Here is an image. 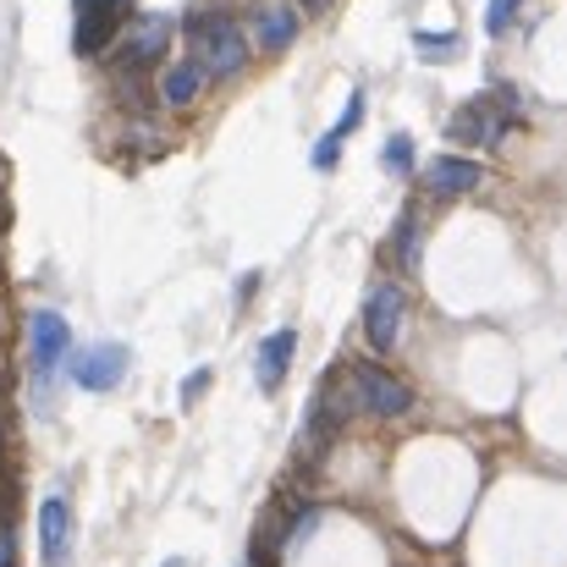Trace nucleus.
Masks as SVG:
<instances>
[{
  "instance_id": "1a4fd4ad",
  "label": "nucleus",
  "mask_w": 567,
  "mask_h": 567,
  "mask_svg": "<svg viewBox=\"0 0 567 567\" xmlns=\"http://www.w3.org/2000/svg\"><path fill=\"white\" fill-rule=\"evenodd\" d=\"M480 161H468V155H435L430 166H424V188L441 193V198H457V193H474L480 188Z\"/></svg>"
},
{
  "instance_id": "0eeeda50",
  "label": "nucleus",
  "mask_w": 567,
  "mask_h": 567,
  "mask_svg": "<svg viewBox=\"0 0 567 567\" xmlns=\"http://www.w3.org/2000/svg\"><path fill=\"white\" fill-rule=\"evenodd\" d=\"M127 348L122 342H94V348H83V353H72V380L83 385V391H111L116 380L127 375Z\"/></svg>"
},
{
  "instance_id": "aec40b11",
  "label": "nucleus",
  "mask_w": 567,
  "mask_h": 567,
  "mask_svg": "<svg viewBox=\"0 0 567 567\" xmlns=\"http://www.w3.org/2000/svg\"><path fill=\"white\" fill-rule=\"evenodd\" d=\"M17 563V535H11V524H0V567Z\"/></svg>"
},
{
  "instance_id": "f257e3e1",
  "label": "nucleus",
  "mask_w": 567,
  "mask_h": 567,
  "mask_svg": "<svg viewBox=\"0 0 567 567\" xmlns=\"http://www.w3.org/2000/svg\"><path fill=\"white\" fill-rule=\"evenodd\" d=\"M193 61H198V72L204 78H237L243 66H248V39H243V28L237 22H226V17H215V22H193Z\"/></svg>"
},
{
  "instance_id": "6e6552de",
  "label": "nucleus",
  "mask_w": 567,
  "mask_h": 567,
  "mask_svg": "<svg viewBox=\"0 0 567 567\" xmlns=\"http://www.w3.org/2000/svg\"><path fill=\"white\" fill-rule=\"evenodd\" d=\"M66 551H72V507L66 496H44L39 502V557L44 567H66Z\"/></svg>"
},
{
  "instance_id": "f8f14e48",
  "label": "nucleus",
  "mask_w": 567,
  "mask_h": 567,
  "mask_svg": "<svg viewBox=\"0 0 567 567\" xmlns=\"http://www.w3.org/2000/svg\"><path fill=\"white\" fill-rule=\"evenodd\" d=\"M254 39H259L265 50H287V44L298 39V11H292V6H265V11L254 17Z\"/></svg>"
},
{
  "instance_id": "9b49d317",
  "label": "nucleus",
  "mask_w": 567,
  "mask_h": 567,
  "mask_svg": "<svg viewBox=\"0 0 567 567\" xmlns=\"http://www.w3.org/2000/svg\"><path fill=\"white\" fill-rule=\"evenodd\" d=\"M198 89H204V72H198V61H177V66H166L161 72V105H172V111H183L198 100Z\"/></svg>"
},
{
  "instance_id": "f3484780",
  "label": "nucleus",
  "mask_w": 567,
  "mask_h": 567,
  "mask_svg": "<svg viewBox=\"0 0 567 567\" xmlns=\"http://www.w3.org/2000/svg\"><path fill=\"white\" fill-rule=\"evenodd\" d=\"M359 122H364V89H353V94H348V105H342V116H337V127H331V138L342 144L348 133H359Z\"/></svg>"
},
{
  "instance_id": "423d86ee",
  "label": "nucleus",
  "mask_w": 567,
  "mask_h": 567,
  "mask_svg": "<svg viewBox=\"0 0 567 567\" xmlns=\"http://www.w3.org/2000/svg\"><path fill=\"white\" fill-rule=\"evenodd\" d=\"M353 385H359V402H364L375 419H396V413L413 408L408 380H396L391 370H380V364H359V370H353Z\"/></svg>"
},
{
  "instance_id": "dca6fc26",
  "label": "nucleus",
  "mask_w": 567,
  "mask_h": 567,
  "mask_svg": "<svg viewBox=\"0 0 567 567\" xmlns=\"http://www.w3.org/2000/svg\"><path fill=\"white\" fill-rule=\"evenodd\" d=\"M380 166H385V172H396V177H402V172H413V138H402V133H396V138H385Z\"/></svg>"
},
{
  "instance_id": "a211bd4d",
  "label": "nucleus",
  "mask_w": 567,
  "mask_h": 567,
  "mask_svg": "<svg viewBox=\"0 0 567 567\" xmlns=\"http://www.w3.org/2000/svg\"><path fill=\"white\" fill-rule=\"evenodd\" d=\"M513 11H518V0H491V17H485V28H491V33H507Z\"/></svg>"
},
{
  "instance_id": "412c9836",
  "label": "nucleus",
  "mask_w": 567,
  "mask_h": 567,
  "mask_svg": "<svg viewBox=\"0 0 567 567\" xmlns=\"http://www.w3.org/2000/svg\"><path fill=\"white\" fill-rule=\"evenodd\" d=\"M315 166H320V172H331V166H337V138H326V144L315 150Z\"/></svg>"
},
{
  "instance_id": "39448f33",
  "label": "nucleus",
  "mask_w": 567,
  "mask_h": 567,
  "mask_svg": "<svg viewBox=\"0 0 567 567\" xmlns=\"http://www.w3.org/2000/svg\"><path fill=\"white\" fill-rule=\"evenodd\" d=\"M402 309H408L402 287L380 281L375 292H370V303H364V337H370V353H375V359H385V353L396 348V337H402Z\"/></svg>"
},
{
  "instance_id": "20e7f679",
  "label": "nucleus",
  "mask_w": 567,
  "mask_h": 567,
  "mask_svg": "<svg viewBox=\"0 0 567 567\" xmlns=\"http://www.w3.org/2000/svg\"><path fill=\"white\" fill-rule=\"evenodd\" d=\"M133 0H78V22H72V50L78 55H100L116 33H122V17H127Z\"/></svg>"
},
{
  "instance_id": "ddd939ff",
  "label": "nucleus",
  "mask_w": 567,
  "mask_h": 567,
  "mask_svg": "<svg viewBox=\"0 0 567 567\" xmlns=\"http://www.w3.org/2000/svg\"><path fill=\"white\" fill-rule=\"evenodd\" d=\"M413 55L419 61H457L463 55V39L457 33H413Z\"/></svg>"
},
{
  "instance_id": "5701e85b",
  "label": "nucleus",
  "mask_w": 567,
  "mask_h": 567,
  "mask_svg": "<svg viewBox=\"0 0 567 567\" xmlns=\"http://www.w3.org/2000/svg\"><path fill=\"white\" fill-rule=\"evenodd\" d=\"M166 567H188V563H183V557H172V563H166Z\"/></svg>"
},
{
  "instance_id": "4be33fe9",
  "label": "nucleus",
  "mask_w": 567,
  "mask_h": 567,
  "mask_svg": "<svg viewBox=\"0 0 567 567\" xmlns=\"http://www.w3.org/2000/svg\"><path fill=\"white\" fill-rule=\"evenodd\" d=\"M326 6H331V0H309V11H326Z\"/></svg>"
},
{
  "instance_id": "4468645a",
  "label": "nucleus",
  "mask_w": 567,
  "mask_h": 567,
  "mask_svg": "<svg viewBox=\"0 0 567 567\" xmlns=\"http://www.w3.org/2000/svg\"><path fill=\"white\" fill-rule=\"evenodd\" d=\"M452 138H463V144L491 138V116H485V105H480V100H474V105H463V111H452Z\"/></svg>"
},
{
  "instance_id": "6ab92c4d",
  "label": "nucleus",
  "mask_w": 567,
  "mask_h": 567,
  "mask_svg": "<svg viewBox=\"0 0 567 567\" xmlns=\"http://www.w3.org/2000/svg\"><path fill=\"white\" fill-rule=\"evenodd\" d=\"M209 380H215V370H193V375L183 380V408H193V402L204 396V385H209Z\"/></svg>"
},
{
  "instance_id": "9d476101",
  "label": "nucleus",
  "mask_w": 567,
  "mask_h": 567,
  "mask_svg": "<svg viewBox=\"0 0 567 567\" xmlns=\"http://www.w3.org/2000/svg\"><path fill=\"white\" fill-rule=\"evenodd\" d=\"M292 353H298V337H292V331H270V337L259 342V353H254V380H259V391H276V385L287 380Z\"/></svg>"
},
{
  "instance_id": "7ed1b4c3",
  "label": "nucleus",
  "mask_w": 567,
  "mask_h": 567,
  "mask_svg": "<svg viewBox=\"0 0 567 567\" xmlns=\"http://www.w3.org/2000/svg\"><path fill=\"white\" fill-rule=\"evenodd\" d=\"M172 39H177V17H172V11H144V17H133V22H127V39H122V72L155 66V61L172 50Z\"/></svg>"
},
{
  "instance_id": "b1692460",
  "label": "nucleus",
  "mask_w": 567,
  "mask_h": 567,
  "mask_svg": "<svg viewBox=\"0 0 567 567\" xmlns=\"http://www.w3.org/2000/svg\"><path fill=\"white\" fill-rule=\"evenodd\" d=\"M0 380H6V370H0Z\"/></svg>"
},
{
  "instance_id": "2eb2a0df",
  "label": "nucleus",
  "mask_w": 567,
  "mask_h": 567,
  "mask_svg": "<svg viewBox=\"0 0 567 567\" xmlns=\"http://www.w3.org/2000/svg\"><path fill=\"white\" fill-rule=\"evenodd\" d=\"M391 254H396V265H408V270L419 265V215H413V209H402V231H396V248H391Z\"/></svg>"
},
{
  "instance_id": "f03ea898",
  "label": "nucleus",
  "mask_w": 567,
  "mask_h": 567,
  "mask_svg": "<svg viewBox=\"0 0 567 567\" xmlns=\"http://www.w3.org/2000/svg\"><path fill=\"white\" fill-rule=\"evenodd\" d=\"M66 353H72L66 320H61L55 309H39V315L28 320V364H33V385H39V391L55 380V370H61Z\"/></svg>"
}]
</instances>
